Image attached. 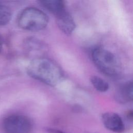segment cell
Here are the masks:
<instances>
[{
	"mask_svg": "<svg viewBox=\"0 0 133 133\" xmlns=\"http://www.w3.org/2000/svg\"><path fill=\"white\" fill-rule=\"evenodd\" d=\"M29 76L49 86L56 85L62 76V71L52 61L39 58L33 60L28 65Z\"/></svg>",
	"mask_w": 133,
	"mask_h": 133,
	"instance_id": "6da1fadb",
	"label": "cell"
},
{
	"mask_svg": "<svg viewBox=\"0 0 133 133\" xmlns=\"http://www.w3.org/2000/svg\"><path fill=\"white\" fill-rule=\"evenodd\" d=\"M91 58L95 65L103 73L114 76L121 71L120 63L116 57L111 51L102 47H97L91 52Z\"/></svg>",
	"mask_w": 133,
	"mask_h": 133,
	"instance_id": "7a4b0ae2",
	"label": "cell"
},
{
	"mask_svg": "<svg viewBox=\"0 0 133 133\" xmlns=\"http://www.w3.org/2000/svg\"><path fill=\"white\" fill-rule=\"evenodd\" d=\"M18 23L23 30L37 32L44 29L47 26L48 18L42 10L34 7H28L20 14Z\"/></svg>",
	"mask_w": 133,
	"mask_h": 133,
	"instance_id": "3957f363",
	"label": "cell"
},
{
	"mask_svg": "<svg viewBox=\"0 0 133 133\" xmlns=\"http://www.w3.org/2000/svg\"><path fill=\"white\" fill-rule=\"evenodd\" d=\"M2 126L5 133H31L32 130L30 119L21 114L7 116L4 119Z\"/></svg>",
	"mask_w": 133,
	"mask_h": 133,
	"instance_id": "277c9868",
	"label": "cell"
},
{
	"mask_svg": "<svg viewBox=\"0 0 133 133\" xmlns=\"http://www.w3.org/2000/svg\"><path fill=\"white\" fill-rule=\"evenodd\" d=\"M103 125L108 130L120 133L124 130V124L122 118L118 114L114 112H105L102 115Z\"/></svg>",
	"mask_w": 133,
	"mask_h": 133,
	"instance_id": "5b68a950",
	"label": "cell"
},
{
	"mask_svg": "<svg viewBox=\"0 0 133 133\" xmlns=\"http://www.w3.org/2000/svg\"><path fill=\"white\" fill-rule=\"evenodd\" d=\"M56 16V22L60 30L66 35H71L75 29V23L71 15L64 9Z\"/></svg>",
	"mask_w": 133,
	"mask_h": 133,
	"instance_id": "8992f818",
	"label": "cell"
},
{
	"mask_svg": "<svg viewBox=\"0 0 133 133\" xmlns=\"http://www.w3.org/2000/svg\"><path fill=\"white\" fill-rule=\"evenodd\" d=\"M115 95L117 101L121 103H126L131 101L133 95L132 82H128L122 86Z\"/></svg>",
	"mask_w": 133,
	"mask_h": 133,
	"instance_id": "52a82bcc",
	"label": "cell"
},
{
	"mask_svg": "<svg viewBox=\"0 0 133 133\" xmlns=\"http://www.w3.org/2000/svg\"><path fill=\"white\" fill-rule=\"evenodd\" d=\"M38 1L45 8L55 15L65 9L64 0H38Z\"/></svg>",
	"mask_w": 133,
	"mask_h": 133,
	"instance_id": "ba28073f",
	"label": "cell"
},
{
	"mask_svg": "<svg viewBox=\"0 0 133 133\" xmlns=\"http://www.w3.org/2000/svg\"><path fill=\"white\" fill-rule=\"evenodd\" d=\"M90 80L94 87L100 92H105L109 88V84L105 80L98 76H92Z\"/></svg>",
	"mask_w": 133,
	"mask_h": 133,
	"instance_id": "9c48e42d",
	"label": "cell"
},
{
	"mask_svg": "<svg viewBox=\"0 0 133 133\" xmlns=\"http://www.w3.org/2000/svg\"><path fill=\"white\" fill-rule=\"evenodd\" d=\"M11 13L7 7L0 5V25L6 24L10 20Z\"/></svg>",
	"mask_w": 133,
	"mask_h": 133,
	"instance_id": "30bf717a",
	"label": "cell"
},
{
	"mask_svg": "<svg viewBox=\"0 0 133 133\" xmlns=\"http://www.w3.org/2000/svg\"><path fill=\"white\" fill-rule=\"evenodd\" d=\"M2 45H3V41H2V37L0 36V51L2 49Z\"/></svg>",
	"mask_w": 133,
	"mask_h": 133,
	"instance_id": "8fae6325",
	"label": "cell"
},
{
	"mask_svg": "<svg viewBox=\"0 0 133 133\" xmlns=\"http://www.w3.org/2000/svg\"><path fill=\"white\" fill-rule=\"evenodd\" d=\"M86 133H95V132H89V131H86Z\"/></svg>",
	"mask_w": 133,
	"mask_h": 133,
	"instance_id": "7c38bea8",
	"label": "cell"
}]
</instances>
